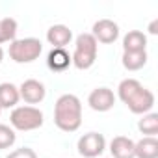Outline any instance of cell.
Returning <instances> with one entry per match:
<instances>
[{
    "mask_svg": "<svg viewBox=\"0 0 158 158\" xmlns=\"http://www.w3.org/2000/svg\"><path fill=\"white\" fill-rule=\"evenodd\" d=\"M134 145H136V141H132L130 138L115 136L110 141L112 158H134Z\"/></svg>",
    "mask_w": 158,
    "mask_h": 158,
    "instance_id": "12",
    "label": "cell"
},
{
    "mask_svg": "<svg viewBox=\"0 0 158 158\" xmlns=\"http://www.w3.org/2000/svg\"><path fill=\"white\" fill-rule=\"evenodd\" d=\"M21 101V95H19V88L11 82H4L0 84V108H15Z\"/></svg>",
    "mask_w": 158,
    "mask_h": 158,
    "instance_id": "14",
    "label": "cell"
},
{
    "mask_svg": "<svg viewBox=\"0 0 158 158\" xmlns=\"http://www.w3.org/2000/svg\"><path fill=\"white\" fill-rule=\"evenodd\" d=\"M121 63L127 71H139L147 63V50H143V52H123Z\"/></svg>",
    "mask_w": 158,
    "mask_h": 158,
    "instance_id": "17",
    "label": "cell"
},
{
    "mask_svg": "<svg viewBox=\"0 0 158 158\" xmlns=\"http://www.w3.org/2000/svg\"><path fill=\"white\" fill-rule=\"evenodd\" d=\"M134 158H158V139L143 136L139 141H136Z\"/></svg>",
    "mask_w": 158,
    "mask_h": 158,
    "instance_id": "15",
    "label": "cell"
},
{
    "mask_svg": "<svg viewBox=\"0 0 158 158\" xmlns=\"http://www.w3.org/2000/svg\"><path fill=\"white\" fill-rule=\"evenodd\" d=\"M19 95L26 104H39V102H43L47 89H45L43 82L35 80V78H28V80H24L19 86Z\"/></svg>",
    "mask_w": 158,
    "mask_h": 158,
    "instance_id": "9",
    "label": "cell"
},
{
    "mask_svg": "<svg viewBox=\"0 0 158 158\" xmlns=\"http://www.w3.org/2000/svg\"><path fill=\"white\" fill-rule=\"evenodd\" d=\"M54 125L61 132H76L82 125V102L73 93H63L54 104Z\"/></svg>",
    "mask_w": 158,
    "mask_h": 158,
    "instance_id": "2",
    "label": "cell"
},
{
    "mask_svg": "<svg viewBox=\"0 0 158 158\" xmlns=\"http://www.w3.org/2000/svg\"><path fill=\"white\" fill-rule=\"evenodd\" d=\"M147 50V35L141 30H130L123 37V52H143Z\"/></svg>",
    "mask_w": 158,
    "mask_h": 158,
    "instance_id": "13",
    "label": "cell"
},
{
    "mask_svg": "<svg viewBox=\"0 0 158 158\" xmlns=\"http://www.w3.org/2000/svg\"><path fill=\"white\" fill-rule=\"evenodd\" d=\"M138 130L145 138H156V134H158V114L149 112V114L141 115V119L138 121Z\"/></svg>",
    "mask_w": 158,
    "mask_h": 158,
    "instance_id": "16",
    "label": "cell"
},
{
    "mask_svg": "<svg viewBox=\"0 0 158 158\" xmlns=\"http://www.w3.org/2000/svg\"><path fill=\"white\" fill-rule=\"evenodd\" d=\"M43 112L35 106H15L10 114V123L13 130L30 132L43 127Z\"/></svg>",
    "mask_w": 158,
    "mask_h": 158,
    "instance_id": "4",
    "label": "cell"
},
{
    "mask_svg": "<svg viewBox=\"0 0 158 158\" xmlns=\"http://www.w3.org/2000/svg\"><path fill=\"white\" fill-rule=\"evenodd\" d=\"M88 104L91 110L102 114V112H110L115 104V95L110 88H95L89 95H88Z\"/></svg>",
    "mask_w": 158,
    "mask_h": 158,
    "instance_id": "8",
    "label": "cell"
},
{
    "mask_svg": "<svg viewBox=\"0 0 158 158\" xmlns=\"http://www.w3.org/2000/svg\"><path fill=\"white\" fill-rule=\"evenodd\" d=\"M0 114H2V108H0Z\"/></svg>",
    "mask_w": 158,
    "mask_h": 158,
    "instance_id": "23",
    "label": "cell"
},
{
    "mask_svg": "<svg viewBox=\"0 0 158 158\" xmlns=\"http://www.w3.org/2000/svg\"><path fill=\"white\" fill-rule=\"evenodd\" d=\"M89 34L95 37L97 43L110 45V43L117 41V37H119V26L112 19H101V21H97L93 24V30Z\"/></svg>",
    "mask_w": 158,
    "mask_h": 158,
    "instance_id": "7",
    "label": "cell"
},
{
    "mask_svg": "<svg viewBox=\"0 0 158 158\" xmlns=\"http://www.w3.org/2000/svg\"><path fill=\"white\" fill-rule=\"evenodd\" d=\"M149 34H152V35H156V34H158V21H156V19L149 24Z\"/></svg>",
    "mask_w": 158,
    "mask_h": 158,
    "instance_id": "21",
    "label": "cell"
},
{
    "mask_svg": "<svg viewBox=\"0 0 158 158\" xmlns=\"http://www.w3.org/2000/svg\"><path fill=\"white\" fill-rule=\"evenodd\" d=\"M17 21L13 17H4L0 19V45L2 43H11L15 41V35H17Z\"/></svg>",
    "mask_w": 158,
    "mask_h": 158,
    "instance_id": "18",
    "label": "cell"
},
{
    "mask_svg": "<svg viewBox=\"0 0 158 158\" xmlns=\"http://www.w3.org/2000/svg\"><path fill=\"white\" fill-rule=\"evenodd\" d=\"M69 65H73L71 61V54L65 48H52L47 56V67L54 73H63L65 69H69Z\"/></svg>",
    "mask_w": 158,
    "mask_h": 158,
    "instance_id": "11",
    "label": "cell"
},
{
    "mask_svg": "<svg viewBox=\"0 0 158 158\" xmlns=\"http://www.w3.org/2000/svg\"><path fill=\"white\" fill-rule=\"evenodd\" d=\"M117 97L136 115H145L154 106V93L136 78H125L117 86Z\"/></svg>",
    "mask_w": 158,
    "mask_h": 158,
    "instance_id": "1",
    "label": "cell"
},
{
    "mask_svg": "<svg viewBox=\"0 0 158 158\" xmlns=\"http://www.w3.org/2000/svg\"><path fill=\"white\" fill-rule=\"evenodd\" d=\"M97 50H99V43L95 41V37L89 32L80 34L74 41V52L71 54L73 65L80 71L93 67V63L97 61Z\"/></svg>",
    "mask_w": 158,
    "mask_h": 158,
    "instance_id": "3",
    "label": "cell"
},
{
    "mask_svg": "<svg viewBox=\"0 0 158 158\" xmlns=\"http://www.w3.org/2000/svg\"><path fill=\"white\" fill-rule=\"evenodd\" d=\"M2 60H4V50H2V47H0V63H2Z\"/></svg>",
    "mask_w": 158,
    "mask_h": 158,
    "instance_id": "22",
    "label": "cell"
},
{
    "mask_svg": "<svg viewBox=\"0 0 158 158\" xmlns=\"http://www.w3.org/2000/svg\"><path fill=\"white\" fill-rule=\"evenodd\" d=\"M73 39V30L65 24H52L47 30V41L52 48H65Z\"/></svg>",
    "mask_w": 158,
    "mask_h": 158,
    "instance_id": "10",
    "label": "cell"
},
{
    "mask_svg": "<svg viewBox=\"0 0 158 158\" xmlns=\"http://www.w3.org/2000/svg\"><path fill=\"white\" fill-rule=\"evenodd\" d=\"M15 139H17L15 130H13L11 127H8V125H2V123H0V151L13 147Z\"/></svg>",
    "mask_w": 158,
    "mask_h": 158,
    "instance_id": "19",
    "label": "cell"
},
{
    "mask_svg": "<svg viewBox=\"0 0 158 158\" xmlns=\"http://www.w3.org/2000/svg\"><path fill=\"white\" fill-rule=\"evenodd\" d=\"M6 158H37V152L30 147H21V149L11 151Z\"/></svg>",
    "mask_w": 158,
    "mask_h": 158,
    "instance_id": "20",
    "label": "cell"
},
{
    "mask_svg": "<svg viewBox=\"0 0 158 158\" xmlns=\"http://www.w3.org/2000/svg\"><path fill=\"white\" fill-rule=\"evenodd\" d=\"M76 149H78V154L84 158H97L106 151V138L99 132H88L80 136Z\"/></svg>",
    "mask_w": 158,
    "mask_h": 158,
    "instance_id": "6",
    "label": "cell"
},
{
    "mask_svg": "<svg viewBox=\"0 0 158 158\" xmlns=\"http://www.w3.org/2000/svg\"><path fill=\"white\" fill-rule=\"evenodd\" d=\"M10 58L15 63H32L43 52V43L37 37H24L15 39L10 43Z\"/></svg>",
    "mask_w": 158,
    "mask_h": 158,
    "instance_id": "5",
    "label": "cell"
}]
</instances>
